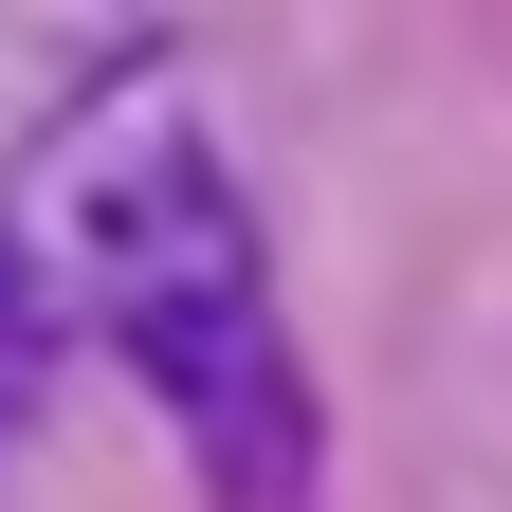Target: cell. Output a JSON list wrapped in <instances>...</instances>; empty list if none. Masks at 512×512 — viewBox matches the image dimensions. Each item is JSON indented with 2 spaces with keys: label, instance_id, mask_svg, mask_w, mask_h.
<instances>
[{
  "label": "cell",
  "instance_id": "obj_2",
  "mask_svg": "<svg viewBox=\"0 0 512 512\" xmlns=\"http://www.w3.org/2000/svg\"><path fill=\"white\" fill-rule=\"evenodd\" d=\"M37 330H55V293H37V256L0 238V439H19V403H37Z\"/></svg>",
  "mask_w": 512,
  "mask_h": 512
},
{
  "label": "cell",
  "instance_id": "obj_1",
  "mask_svg": "<svg viewBox=\"0 0 512 512\" xmlns=\"http://www.w3.org/2000/svg\"><path fill=\"white\" fill-rule=\"evenodd\" d=\"M0 238H19L37 293L92 311V330L128 348V384L183 421L202 512H330V421H311L275 256H256L238 183L202 147V92H183L165 55L92 74L74 110L37 128V165L0 183Z\"/></svg>",
  "mask_w": 512,
  "mask_h": 512
}]
</instances>
